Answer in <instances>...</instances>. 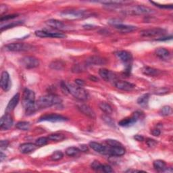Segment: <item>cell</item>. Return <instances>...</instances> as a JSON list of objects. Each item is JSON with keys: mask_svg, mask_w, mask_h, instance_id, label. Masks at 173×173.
Listing matches in <instances>:
<instances>
[{"mask_svg": "<svg viewBox=\"0 0 173 173\" xmlns=\"http://www.w3.org/2000/svg\"><path fill=\"white\" fill-rule=\"evenodd\" d=\"M35 93L29 89H24L22 95V106H23L27 115H31L36 112Z\"/></svg>", "mask_w": 173, "mask_h": 173, "instance_id": "cell-1", "label": "cell"}, {"mask_svg": "<svg viewBox=\"0 0 173 173\" xmlns=\"http://www.w3.org/2000/svg\"><path fill=\"white\" fill-rule=\"evenodd\" d=\"M99 75L104 80L106 81L114 80L116 77L115 73L108 69H106V68H101V69H100V71H99Z\"/></svg>", "mask_w": 173, "mask_h": 173, "instance_id": "cell-19", "label": "cell"}, {"mask_svg": "<svg viewBox=\"0 0 173 173\" xmlns=\"http://www.w3.org/2000/svg\"><path fill=\"white\" fill-rule=\"evenodd\" d=\"M61 102H62V99L60 98V97L55 94H48L41 97L35 102V106L38 110L39 109L46 108L52 106L58 105L61 104Z\"/></svg>", "mask_w": 173, "mask_h": 173, "instance_id": "cell-2", "label": "cell"}, {"mask_svg": "<svg viewBox=\"0 0 173 173\" xmlns=\"http://www.w3.org/2000/svg\"><path fill=\"white\" fill-rule=\"evenodd\" d=\"M13 124V119L8 113L5 114L0 120V129L3 131L8 130Z\"/></svg>", "mask_w": 173, "mask_h": 173, "instance_id": "cell-12", "label": "cell"}, {"mask_svg": "<svg viewBox=\"0 0 173 173\" xmlns=\"http://www.w3.org/2000/svg\"><path fill=\"white\" fill-rule=\"evenodd\" d=\"M48 141H49L48 137H41L38 138L36 141H35V144H36L37 146H43L48 143Z\"/></svg>", "mask_w": 173, "mask_h": 173, "instance_id": "cell-35", "label": "cell"}, {"mask_svg": "<svg viewBox=\"0 0 173 173\" xmlns=\"http://www.w3.org/2000/svg\"><path fill=\"white\" fill-rule=\"evenodd\" d=\"M77 108L81 112H82L85 116L90 117L91 118H95V114L90 106L85 104H81L77 106Z\"/></svg>", "mask_w": 173, "mask_h": 173, "instance_id": "cell-18", "label": "cell"}, {"mask_svg": "<svg viewBox=\"0 0 173 173\" xmlns=\"http://www.w3.org/2000/svg\"><path fill=\"white\" fill-rule=\"evenodd\" d=\"M140 172L144 171H143V170H128L126 171V172Z\"/></svg>", "mask_w": 173, "mask_h": 173, "instance_id": "cell-58", "label": "cell"}, {"mask_svg": "<svg viewBox=\"0 0 173 173\" xmlns=\"http://www.w3.org/2000/svg\"><path fill=\"white\" fill-rule=\"evenodd\" d=\"M165 33H166V30L162 28H154V29L143 30L140 33V35L144 37H151L157 36V35H164Z\"/></svg>", "mask_w": 173, "mask_h": 173, "instance_id": "cell-10", "label": "cell"}, {"mask_svg": "<svg viewBox=\"0 0 173 173\" xmlns=\"http://www.w3.org/2000/svg\"><path fill=\"white\" fill-rule=\"evenodd\" d=\"M114 85H115L117 89L120 90L125 91H131L135 88V85L134 84L127 82V81H117L114 83Z\"/></svg>", "mask_w": 173, "mask_h": 173, "instance_id": "cell-15", "label": "cell"}, {"mask_svg": "<svg viewBox=\"0 0 173 173\" xmlns=\"http://www.w3.org/2000/svg\"><path fill=\"white\" fill-rule=\"evenodd\" d=\"M18 15L17 14H12V15H7V16H1V22H4V21H7V20H10V19H13L14 18L17 17Z\"/></svg>", "mask_w": 173, "mask_h": 173, "instance_id": "cell-43", "label": "cell"}, {"mask_svg": "<svg viewBox=\"0 0 173 173\" xmlns=\"http://www.w3.org/2000/svg\"><path fill=\"white\" fill-rule=\"evenodd\" d=\"M78 148L79 149L80 152H86V151H88V146H86V145H85V144L80 145V146H78Z\"/></svg>", "mask_w": 173, "mask_h": 173, "instance_id": "cell-51", "label": "cell"}, {"mask_svg": "<svg viewBox=\"0 0 173 173\" xmlns=\"http://www.w3.org/2000/svg\"><path fill=\"white\" fill-rule=\"evenodd\" d=\"M67 121V118L66 117L57 114H45L40 117L38 120V122L42 121H49L52 123H57V122H64Z\"/></svg>", "mask_w": 173, "mask_h": 173, "instance_id": "cell-8", "label": "cell"}, {"mask_svg": "<svg viewBox=\"0 0 173 173\" xmlns=\"http://www.w3.org/2000/svg\"><path fill=\"white\" fill-rule=\"evenodd\" d=\"M86 12L83 10H66L62 12L61 15L68 19H78L85 17Z\"/></svg>", "mask_w": 173, "mask_h": 173, "instance_id": "cell-9", "label": "cell"}, {"mask_svg": "<svg viewBox=\"0 0 173 173\" xmlns=\"http://www.w3.org/2000/svg\"><path fill=\"white\" fill-rule=\"evenodd\" d=\"M99 107H100V108L101 110L106 114H110L112 113V106L108 103L101 102L99 104Z\"/></svg>", "mask_w": 173, "mask_h": 173, "instance_id": "cell-29", "label": "cell"}, {"mask_svg": "<svg viewBox=\"0 0 173 173\" xmlns=\"http://www.w3.org/2000/svg\"><path fill=\"white\" fill-rule=\"evenodd\" d=\"M102 120L105 122L108 125L111 126H114V122L113 121L112 119L110 117H109L108 116H106V115L103 116Z\"/></svg>", "mask_w": 173, "mask_h": 173, "instance_id": "cell-41", "label": "cell"}, {"mask_svg": "<svg viewBox=\"0 0 173 173\" xmlns=\"http://www.w3.org/2000/svg\"><path fill=\"white\" fill-rule=\"evenodd\" d=\"M102 171L107 172V173H110V172H113L114 170L112 169V167L109 165L104 164L102 166Z\"/></svg>", "mask_w": 173, "mask_h": 173, "instance_id": "cell-48", "label": "cell"}, {"mask_svg": "<svg viewBox=\"0 0 173 173\" xmlns=\"http://www.w3.org/2000/svg\"><path fill=\"white\" fill-rule=\"evenodd\" d=\"M86 67H87L85 65V64H75L73 66L72 68V71L75 73H79L85 70Z\"/></svg>", "mask_w": 173, "mask_h": 173, "instance_id": "cell-34", "label": "cell"}, {"mask_svg": "<svg viewBox=\"0 0 173 173\" xmlns=\"http://www.w3.org/2000/svg\"><path fill=\"white\" fill-rule=\"evenodd\" d=\"M64 157V154L61 151H55L51 156V158L53 161H58Z\"/></svg>", "mask_w": 173, "mask_h": 173, "instance_id": "cell-36", "label": "cell"}, {"mask_svg": "<svg viewBox=\"0 0 173 173\" xmlns=\"http://www.w3.org/2000/svg\"><path fill=\"white\" fill-rule=\"evenodd\" d=\"M50 67L53 70H62L64 67V64L60 60L53 61V62L50 64Z\"/></svg>", "mask_w": 173, "mask_h": 173, "instance_id": "cell-28", "label": "cell"}, {"mask_svg": "<svg viewBox=\"0 0 173 173\" xmlns=\"http://www.w3.org/2000/svg\"><path fill=\"white\" fill-rule=\"evenodd\" d=\"M141 72L145 75L149 76V77H156V76L159 75L160 72H161L160 70L149 67H144L141 69Z\"/></svg>", "mask_w": 173, "mask_h": 173, "instance_id": "cell-24", "label": "cell"}, {"mask_svg": "<svg viewBox=\"0 0 173 173\" xmlns=\"http://www.w3.org/2000/svg\"><path fill=\"white\" fill-rule=\"evenodd\" d=\"M20 100V94L16 93L13 96L10 101H9L8 104L6 107V113L10 112L13 111L14 110V108H16V106L18 104V101Z\"/></svg>", "mask_w": 173, "mask_h": 173, "instance_id": "cell-22", "label": "cell"}, {"mask_svg": "<svg viewBox=\"0 0 173 173\" xmlns=\"http://www.w3.org/2000/svg\"><path fill=\"white\" fill-rule=\"evenodd\" d=\"M146 143L149 147H154L157 145V141L152 139H147L146 140Z\"/></svg>", "mask_w": 173, "mask_h": 173, "instance_id": "cell-44", "label": "cell"}, {"mask_svg": "<svg viewBox=\"0 0 173 173\" xmlns=\"http://www.w3.org/2000/svg\"><path fill=\"white\" fill-rule=\"evenodd\" d=\"M153 164L154 169L160 172H164L167 168L166 163L162 160H155Z\"/></svg>", "mask_w": 173, "mask_h": 173, "instance_id": "cell-26", "label": "cell"}, {"mask_svg": "<svg viewBox=\"0 0 173 173\" xmlns=\"http://www.w3.org/2000/svg\"><path fill=\"white\" fill-rule=\"evenodd\" d=\"M116 56L119 58L121 62H123L124 64H125L126 67H130L131 63L133 60V56L130 52L127 51H119L116 53Z\"/></svg>", "mask_w": 173, "mask_h": 173, "instance_id": "cell-11", "label": "cell"}, {"mask_svg": "<svg viewBox=\"0 0 173 173\" xmlns=\"http://www.w3.org/2000/svg\"><path fill=\"white\" fill-rule=\"evenodd\" d=\"M47 137L49 140H51V141H61L65 139L64 135L60 133L51 134Z\"/></svg>", "mask_w": 173, "mask_h": 173, "instance_id": "cell-32", "label": "cell"}, {"mask_svg": "<svg viewBox=\"0 0 173 173\" xmlns=\"http://www.w3.org/2000/svg\"><path fill=\"white\" fill-rule=\"evenodd\" d=\"M35 35L38 37L41 38H47L49 37V32L45 31V30H36L35 33Z\"/></svg>", "mask_w": 173, "mask_h": 173, "instance_id": "cell-40", "label": "cell"}, {"mask_svg": "<svg viewBox=\"0 0 173 173\" xmlns=\"http://www.w3.org/2000/svg\"><path fill=\"white\" fill-rule=\"evenodd\" d=\"M106 63V60L104 58H101L100 56H97V55H93V56H91L85 61V65L86 67H89V66L91 65H95V66H100V65H104Z\"/></svg>", "mask_w": 173, "mask_h": 173, "instance_id": "cell-14", "label": "cell"}, {"mask_svg": "<svg viewBox=\"0 0 173 173\" xmlns=\"http://www.w3.org/2000/svg\"><path fill=\"white\" fill-rule=\"evenodd\" d=\"M172 38V36H169V37H163L159 38V39H156V40H157V41H167V40L171 39Z\"/></svg>", "mask_w": 173, "mask_h": 173, "instance_id": "cell-56", "label": "cell"}, {"mask_svg": "<svg viewBox=\"0 0 173 173\" xmlns=\"http://www.w3.org/2000/svg\"><path fill=\"white\" fill-rule=\"evenodd\" d=\"M67 87L69 90V93L71 95H73L75 98L78 99L79 100L85 101L89 99V93L85 89H83L82 86H79L78 85H75L73 84L67 83Z\"/></svg>", "mask_w": 173, "mask_h": 173, "instance_id": "cell-3", "label": "cell"}, {"mask_svg": "<svg viewBox=\"0 0 173 173\" xmlns=\"http://www.w3.org/2000/svg\"><path fill=\"white\" fill-rule=\"evenodd\" d=\"M79 152H80L79 149H78V147H69L66 149V154H67L68 156L70 157L75 156L79 153Z\"/></svg>", "mask_w": 173, "mask_h": 173, "instance_id": "cell-30", "label": "cell"}, {"mask_svg": "<svg viewBox=\"0 0 173 173\" xmlns=\"http://www.w3.org/2000/svg\"><path fill=\"white\" fill-rule=\"evenodd\" d=\"M83 28L84 29H87V30H91V29H95V27L93 26V25H91V24H86V25H84Z\"/></svg>", "mask_w": 173, "mask_h": 173, "instance_id": "cell-54", "label": "cell"}, {"mask_svg": "<svg viewBox=\"0 0 173 173\" xmlns=\"http://www.w3.org/2000/svg\"><path fill=\"white\" fill-rule=\"evenodd\" d=\"M6 154H4L3 152H1V153H0V160H1V162H3L4 159H6Z\"/></svg>", "mask_w": 173, "mask_h": 173, "instance_id": "cell-57", "label": "cell"}, {"mask_svg": "<svg viewBox=\"0 0 173 173\" xmlns=\"http://www.w3.org/2000/svg\"><path fill=\"white\" fill-rule=\"evenodd\" d=\"M155 53H156L157 57L163 60H169L170 57V53L169 51L164 47L157 48L156 51H155Z\"/></svg>", "mask_w": 173, "mask_h": 173, "instance_id": "cell-23", "label": "cell"}, {"mask_svg": "<svg viewBox=\"0 0 173 173\" xmlns=\"http://www.w3.org/2000/svg\"><path fill=\"white\" fill-rule=\"evenodd\" d=\"M149 100V94L146 93L143 94L141 96H140L137 100V103L139 106H141L143 108H146L148 106V102Z\"/></svg>", "mask_w": 173, "mask_h": 173, "instance_id": "cell-27", "label": "cell"}, {"mask_svg": "<svg viewBox=\"0 0 173 173\" xmlns=\"http://www.w3.org/2000/svg\"><path fill=\"white\" fill-rule=\"evenodd\" d=\"M37 147L38 146L36 144L32 143H24L20 145L19 150L22 154H29L32 152H34Z\"/></svg>", "mask_w": 173, "mask_h": 173, "instance_id": "cell-20", "label": "cell"}, {"mask_svg": "<svg viewBox=\"0 0 173 173\" xmlns=\"http://www.w3.org/2000/svg\"><path fill=\"white\" fill-rule=\"evenodd\" d=\"M152 4H154L155 6L160 7V8H166V9H172V5H160L157 3H155L154 1H151Z\"/></svg>", "mask_w": 173, "mask_h": 173, "instance_id": "cell-47", "label": "cell"}, {"mask_svg": "<svg viewBox=\"0 0 173 173\" xmlns=\"http://www.w3.org/2000/svg\"><path fill=\"white\" fill-rule=\"evenodd\" d=\"M60 87L62 91V92L64 93L65 95H68V94H70L69 90H68V89L67 87V83L64 82V81H62V82L60 83Z\"/></svg>", "mask_w": 173, "mask_h": 173, "instance_id": "cell-42", "label": "cell"}, {"mask_svg": "<svg viewBox=\"0 0 173 173\" xmlns=\"http://www.w3.org/2000/svg\"><path fill=\"white\" fill-rule=\"evenodd\" d=\"M5 50L8 52H27V51L32 50L33 46L27 43H9L5 45Z\"/></svg>", "mask_w": 173, "mask_h": 173, "instance_id": "cell-4", "label": "cell"}, {"mask_svg": "<svg viewBox=\"0 0 173 173\" xmlns=\"http://www.w3.org/2000/svg\"><path fill=\"white\" fill-rule=\"evenodd\" d=\"M23 23L22 21H16V22H12L11 23H8L5 25V26H1V31H3L4 30H6V29H10V28H12V27H14L16 26H18V25H20Z\"/></svg>", "mask_w": 173, "mask_h": 173, "instance_id": "cell-37", "label": "cell"}, {"mask_svg": "<svg viewBox=\"0 0 173 173\" xmlns=\"http://www.w3.org/2000/svg\"><path fill=\"white\" fill-rule=\"evenodd\" d=\"M169 90L166 88H160L156 91L155 93L157 94V95H164V94L169 93Z\"/></svg>", "mask_w": 173, "mask_h": 173, "instance_id": "cell-46", "label": "cell"}, {"mask_svg": "<svg viewBox=\"0 0 173 173\" xmlns=\"http://www.w3.org/2000/svg\"><path fill=\"white\" fill-rule=\"evenodd\" d=\"M125 12L129 14L133 15H147L154 13V10L144 6H135L133 7H130Z\"/></svg>", "mask_w": 173, "mask_h": 173, "instance_id": "cell-5", "label": "cell"}, {"mask_svg": "<svg viewBox=\"0 0 173 173\" xmlns=\"http://www.w3.org/2000/svg\"><path fill=\"white\" fill-rule=\"evenodd\" d=\"M114 27H115L117 30H118L119 31H121L122 33H125L133 32L134 30H137V27L132 26V25L123 24V23L116 25V26H115Z\"/></svg>", "mask_w": 173, "mask_h": 173, "instance_id": "cell-25", "label": "cell"}, {"mask_svg": "<svg viewBox=\"0 0 173 173\" xmlns=\"http://www.w3.org/2000/svg\"><path fill=\"white\" fill-rule=\"evenodd\" d=\"M108 150V155H110L112 156H122L125 154L126 149L123 146H116V147H112L109 146Z\"/></svg>", "mask_w": 173, "mask_h": 173, "instance_id": "cell-16", "label": "cell"}, {"mask_svg": "<svg viewBox=\"0 0 173 173\" xmlns=\"http://www.w3.org/2000/svg\"><path fill=\"white\" fill-rule=\"evenodd\" d=\"M20 64L27 69H32L39 67V60L33 56H24L20 59Z\"/></svg>", "mask_w": 173, "mask_h": 173, "instance_id": "cell-7", "label": "cell"}, {"mask_svg": "<svg viewBox=\"0 0 173 173\" xmlns=\"http://www.w3.org/2000/svg\"><path fill=\"white\" fill-rule=\"evenodd\" d=\"M1 87L4 91H7L10 90L11 87V81H10V78L9 74L6 71H4L1 73Z\"/></svg>", "mask_w": 173, "mask_h": 173, "instance_id": "cell-13", "label": "cell"}, {"mask_svg": "<svg viewBox=\"0 0 173 173\" xmlns=\"http://www.w3.org/2000/svg\"><path fill=\"white\" fill-rule=\"evenodd\" d=\"M75 83L77 84V85L79 86H83L85 85V82H84V81L79 79V78H77V79L75 80Z\"/></svg>", "mask_w": 173, "mask_h": 173, "instance_id": "cell-52", "label": "cell"}, {"mask_svg": "<svg viewBox=\"0 0 173 173\" xmlns=\"http://www.w3.org/2000/svg\"><path fill=\"white\" fill-rule=\"evenodd\" d=\"M106 143L109 146H112V147H116V146H123L121 143L120 142L116 141V140L114 139H107L106 140Z\"/></svg>", "mask_w": 173, "mask_h": 173, "instance_id": "cell-39", "label": "cell"}, {"mask_svg": "<svg viewBox=\"0 0 173 173\" xmlns=\"http://www.w3.org/2000/svg\"><path fill=\"white\" fill-rule=\"evenodd\" d=\"M102 166H103V164H101L100 162L97 161V160L93 161L91 164V169L96 170V171L102 170Z\"/></svg>", "mask_w": 173, "mask_h": 173, "instance_id": "cell-38", "label": "cell"}, {"mask_svg": "<svg viewBox=\"0 0 173 173\" xmlns=\"http://www.w3.org/2000/svg\"><path fill=\"white\" fill-rule=\"evenodd\" d=\"M16 127L21 131H28L30 129V123L27 121H20L16 124Z\"/></svg>", "mask_w": 173, "mask_h": 173, "instance_id": "cell-31", "label": "cell"}, {"mask_svg": "<svg viewBox=\"0 0 173 173\" xmlns=\"http://www.w3.org/2000/svg\"><path fill=\"white\" fill-rule=\"evenodd\" d=\"M142 115H143V113H142L141 112L137 111L135 113H133L132 116L127 117V118H124L122 121H121L118 123V124L120 126L124 127L131 126L132 125H133L134 124H135L140 118H141Z\"/></svg>", "mask_w": 173, "mask_h": 173, "instance_id": "cell-6", "label": "cell"}, {"mask_svg": "<svg viewBox=\"0 0 173 173\" xmlns=\"http://www.w3.org/2000/svg\"><path fill=\"white\" fill-rule=\"evenodd\" d=\"M0 11H1V14H3L4 12L7 11V6H4V5H1V7H0Z\"/></svg>", "mask_w": 173, "mask_h": 173, "instance_id": "cell-55", "label": "cell"}, {"mask_svg": "<svg viewBox=\"0 0 173 173\" xmlns=\"http://www.w3.org/2000/svg\"><path fill=\"white\" fill-rule=\"evenodd\" d=\"M89 79L91 80V81H95V82H96V81H98V78L95 77V76H91V77H89Z\"/></svg>", "mask_w": 173, "mask_h": 173, "instance_id": "cell-59", "label": "cell"}, {"mask_svg": "<svg viewBox=\"0 0 173 173\" xmlns=\"http://www.w3.org/2000/svg\"><path fill=\"white\" fill-rule=\"evenodd\" d=\"M45 23L48 27L57 30H62L66 28L65 24L62 21H60V20L56 19H50L47 20Z\"/></svg>", "mask_w": 173, "mask_h": 173, "instance_id": "cell-21", "label": "cell"}, {"mask_svg": "<svg viewBox=\"0 0 173 173\" xmlns=\"http://www.w3.org/2000/svg\"><path fill=\"white\" fill-rule=\"evenodd\" d=\"M8 146L9 141H7V140H1V141H0V147H1V149H6Z\"/></svg>", "mask_w": 173, "mask_h": 173, "instance_id": "cell-49", "label": "cell"}, {"mask_svg": "<svg viewBox=\"0 0 173 173\" xmlns=\"http://www.w3.org/2000/svg\"><path fill=\"white\" fill-rule=\"evenodd\" d=\"M89 146L91 148H92L94 151H95L98 153L104 155H108V147L103 146L102 144L99 143L98 142L91 141L89 143Z\"/></svg>", "mask_w": 173, "mask_h": 173, "instance_id": "cell-17", "label": "cell"}, {"mask_svg": "<svg viewBox=\"0 0 173 173\" xmlns=\"http://www.w3.org/2000/svg\"><path fill=\"white\" fill-rule=\"evenodd\" d=\"M108 22V24H110L111 25H113L114 27H115V26H116V25H118L119 24L123 23V22H121V20H118V19H116V18L109 20Z\"/></svg>", "mask_w": 173, "mask_h": 173, "instance_id": "cell-45", "label": "cell"}, {"mask_svg": "<svg viewBox=\"0 0 173 173\" xmlns=\"http://www.w3.org/2000/svg\"><path fill=\"white\" fill-rule=\"evenodd\" d=\"M172 110L171 107L169 106H165L162 107L161 110H160V114L162 116H168L171 115Z\"/></svg>", "mask_w": 173, "mask_h": 173, "instance_id": "cell-33", "label": "cell"}, {"mask_svg": "<svg viewBox=\"0 0 173 173\" xmlns=\"http://www.w3.org/2000/svg\"><path fill=\"white\" fill-rule=\"evenodd\" d=\"M150 133H151L152 135H154L155 137H158L161 134V131H160V130L158 129H154L152 130Z\"/></svg>", "mask_w": 173, "mask_h": 173, "instance_id": "cell-50", "label": "cell"}, {"mask_svg": "<svg viewBox=\"0 0 173 173\" xmlns=\"http://www.w3.org/2000/svg\"><path fill=\"white\" fill-rule=\"evenodd\" d=\"M134 139L137 141H144V137L140 135H135L134 136Z\"/></svg>", "mask_w": 173, "mask_h": 173, "instance_id": "cell-53", "label": "cell"}]
</instances>
